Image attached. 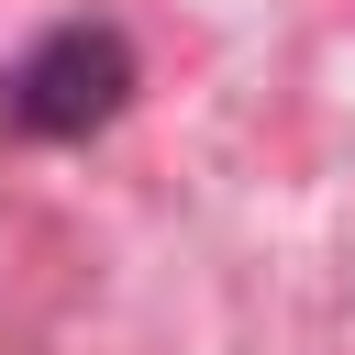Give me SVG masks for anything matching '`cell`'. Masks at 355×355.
<instances>
[{
	"label": "cell",
	"mask_w": 355,
	"mask_h": 355,
	"mask_svg": "<svg viewBox=\"0 0 355 355\" xmlns=\"http://www.w3.org/2000/svg\"><path fill=\"white\" fill-rule=\"evenodd\" d=\"M122 89H133L122 33L67 22V33H44V44L0 78V122H11V133H89V122H111V111H122Z\"/></svg>",
	"instance_id": "obj_1"
}]
</instances>
